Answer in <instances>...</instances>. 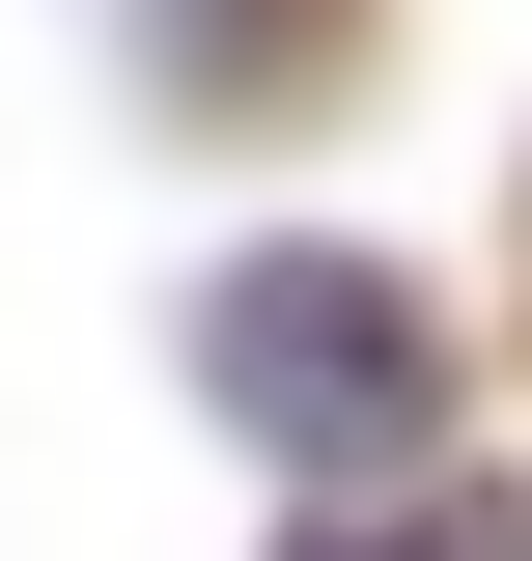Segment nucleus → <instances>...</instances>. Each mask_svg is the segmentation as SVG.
Returning a JSON list of instances; mask_svg holds the SVG:
<instances>
[{
  "instance_id": "nucleus-2",
  "label": "nucleus",
  "mask_w": 532,
  "mask_h": 561,
  "mask_svg": "<svg viewBox=\"0 0 532 561\" xmlns=\"http://www.w3.org/2000/svg\"><path fill=\"white\" fill-rule=\"evenodd\" d=\"M280 561H532V534H505V505H309Z\"/></svg>"
},
{
  "instance_id": "nucleus-1",
  "label": "nucleus",
  "mask_w": 532,
  "mask_h": 561,
  "mask_svg": "<svg viewBox=\"0 0 532 561\" xmlns=\"http://www.w3.org/2000/svg\"><path fill=\"white\" fill-rule=\"evenodd\" d=\"M197 365H224L253 449H309V478H393L420 421H449V309H420L393 253H253V280L197 309Z\"/></svg>"
}]
</instances>
